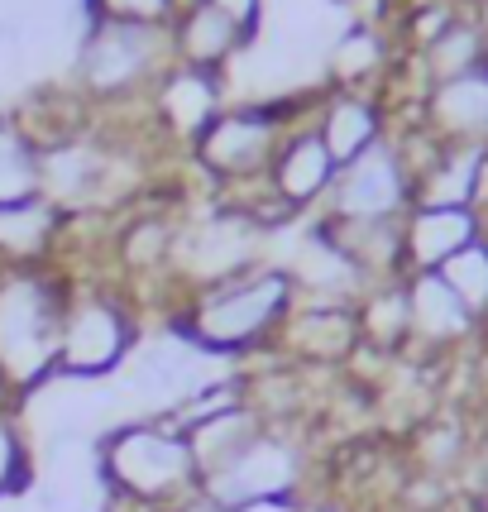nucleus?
<instances>
[{
  "label": "nucleus",
  "mask_w": 488,
  "mask_h": 512,
  "mask_svg": "<svg viewBox=\"0 0 488 512\" xmlns=\"http://www.w3.org/2000/svg\"><path fill=\"white\" fill-rule=\"evenodd\" d=\"M292 307H297L292 273L278 264H259L240 278L192 292L168 326L187 335L211 359H240L264 350L268 340H278Z\"/></svg>",
  "instance_id": "1"
},
{
  "label": "nucleus",
  "mask_w": 488,
  "mask_h": 512,
  "mask_svg": "<svg viewBox=\"0 0 488 512\" xmlns=\"http://www.w3.org/2000/svg\"><path fill=\"white\" fill-rule=\"evenodd\" d=\"M96 474L115 503L134 512H173L201 493L192 446L163 417H134L96 441Z\"/></svg>",
  "instance_id": "2"
},
{
  "label": "nucleus",
  "mask_w": 488,
  "mask_h": 512,
  "mask_svg": "<svg viewBox=\"0 0 488 512\" xmlns=\"http://www.w3.org/2000/svg\"><path fill=\"white\" fill-rule=\"evenodd\" d=\"M67 288L53 268H5L0 273V379L20 398L58 374Z\"/></svg>",
  "instance_id": "3"
},
{
  "label": "nucleus",
  "mask_w": 488,
  "mask_h": 512,
  "mask_svg": "<svg viewBox=\"0 0 488 512\" xmlns=\"http://www.w3.org/2000/svg\"><path fill=\"white\" fill-rule=\"evenodd\" d=\"M178 63L173 34L158 24H120L91 20L77 39V63H72V87L87 101H130L149 96L154 82Z\"/></svg>",
  "instance_id": "4"
},
{
  "label": "nucleus",
  "mask_w": 488,
  "mask_h": 512,
  "mask_svg": "<svg viewBox=\"0 0 488 512\" xmlns=\"http://www.w3.org/2000/svg\"><path fill=\"white\" fill-rule=\"evenodd\" d=\"M297 120H307L297 101H268V96L264 101H230L211 120V130L192 144V163L225 192L264 182Z\"/></svg>",
  "instance_id": "5"
},
{
  "label": "nucleus",
  "mask_w": 488,
  "mask_h": 512,
  "mask_svg": "<svg viewBox=\"0 0 488 512\" xmlns=\"http://www.w3.org/2000/svg\"><path fill=\"white\" fill-rule=\"evenodd\" d=\"M139 345L134 307L115 288H82L67 297L63 340H58V374L77 383L111 379Z\"/></svg>",
  "instance_id": "6"
},
{
  "label": "nucleus",
  "mask_w": 488,
  "mask_h": 512,
  "mask_svg": "<svg viewBox=\"0 0 488 512\" xmlns=\"http://www.w3.org/2000/svg\"><path fill=\"white\" fill-rule=\"evenodd\" d=\"M417 201V178L412 163L402 154V144L393 139V130L378 139L374 149H364L355 163H345L335 173V187L326 206L316 216L326 221H402Z\"/></svg>",
  "instance_id": "7"
},
{
  "label": "nucleus",
  "mask_w": 488,
  "mask_h": 512,
  "mask_svg": "<svg viewBox=\"0 0 488 512\" xmlns=\"http://www.w3.org/2000/svg\"><path fill=\"white\" fill-rule=\"evenodd\" d=\"M302 479H307V450L283 426H264L221 474L201 479V498L235 512L259 498H302Z\"/></svg>",
  "instance_id": "8"
},
{
  "label": "nucleus",
  "mask_w": 488,
  "mask_h": 512,
  "mask_svg": "<svg viewBox=\"0 0 488 512\" xmlns=\"http://www.w3.org/2000/svg\"><path fill=\"white\" fill-rule=\"evenodd\" d=\"M221 111H225V72L173 63L149 91V125H154V134H163L168 144H182V149H192Z\"/></svg>",
  "instance_id": "9"
},
{
  "label": "nucleus",
  "mask_w": 488,
  "mask_h": 512,
  "mask_svg": "<svg viewBox=\"0 0 488 512\" xmlns=\"http://www.w3.org/2000/svg\"><path fill=\"white\" fill-rule=\"evenodd\" d=\"M412 120L441 149H488V67L426 87Z\"/></svg>",
  "instance_id": "10"
},
{
  "label": "nucleus",
  "mask_w": 488,
  "mask_h": 512,
  "mask_svg": "<svg viewBox=\"0 0 488 512\" xmlns=\"http://www.w3.org/2000/svg\"><path fill=\"white\" fill-rule=\"evenodd\" d=\"M311 125L321 134L326 154L335 158V168L355 163L364 149H374L383 134L393 130V115L383 106L378 91H355V87H326L316 101Z\"/></svg>",
  "instance_id": "11"
},
{
  "label": "nucleus",
  "mask_w": 488,
  "mask_h": 512,
  "mask_svg": "<svg viewBox=\"0 0 488 512\" xmlns=\"http://www.w3.org/2000/svg\"><path fill=\"white\" fill-rule=\"evenodd\" d=\"M335 158L326 154V144H321V134L311 120H297L283 139V149L273 158V168H268V187H273V197L288 206L292 216H302V211H321L326 197H331L335 187Z\"/></svg>",
  "instance_id": "12"
},
{
  "label": "nucleus",
  "mask_w": 488,
  "mask_h": 512,
  "mask_svg": "<svg viewBox=\"0 0 488 512\" xmlns=\"http://www.w3.org/2000/svg\"><path fill=\"white\" fill-rule=\"evenodd\" d=\"M479 235L484 225L474 206H412L402 216V264L407 273H436Z\"/></svg>",
  "instance_id": "13"
},
{
  "label": "nucleus",
  "mask_w": 488,
  "mask_h": 512,
  "mask_svg": "<svg viewBox=\"0 0 488 512\" xmlns=\"http://www.w3.org/2000/svg\"><path fill=\"white\" fill-rule=\"evenodd\" d=\"M407 316H412V345H422L426 355H441L465 345L479 331V321L465 302L450 292L441 273H407Z\"/></svg>",
  "instance_id": "14"
},
{
  "label": "nucleus",
  "mask_w": 488,
  "mask_h": 512,
  "mask_svg": "<svg viewBox=\"0 0 488 512\" xmlns=\"http://www.w3.org/2000/svg\"><path fill=\"white\" fill-rule=\"evenodd\" d=\"M278 345L307 364H340L359 350V316L340 302H297L278 331Z\"/></svg>",
  "instance_id": "15"
},
{
  "label": "nucleus",
  "mask_w": 488,
  "mask_h": 512,
  "mask_svg": "<svg viewBox=\"0 0 488 512\" xmlns=\"http://www.w3.org/2000/svg\"><path fill=\"white\" fill-rule=\"evenodd\" d=\"M168 34H173L178 63L206 67V72H225V77H230V67L240 63L244 48L254 44V39H244L240 29L225 20L221 10H211L206 0H182L178 20L168 24Z\"/></svg>",
  "instance_id": "16"
},
{
  "label": "nucleus",
  "mask_w": 488,
  "mask_h": 512,
  "mask_svg": "<svg viewBox=\"0 0 488 512\" xmlns=\"http://www.w3.org/2000/svg\"><path fill=\"white\" fill-rule=\"evenodd\" d=\"M63 235L67 216L48 197L0 206V273L5 268H44Z\"/></svg>",
  "instance_id": "17"
},
{
  "label": "nucleus",
  "mask_w": 488,
  "mask_h": 512,
  "mask_svg": "<svg viewBox=\"0 0 488 512\" xmlns=\"http://www.w3.org/2000/svg\"><path fill=\"white\" fill-rule=\"evenodd\" d=\"M488 58V34L474 24V15H455L431 44L417 48V72H422V91L450 77H465L474 67H484Z\"/></svg>",
  "instance_id": "18"
},
{
  "label": "nucleus",
  "mask_w": 488,
  "mask_h": 512,
  "mask_svg": "<svg viewBox=\"0 0 488 512\" xmlns=\"http://www.w3.org/2000/svg\"><path fill=\"white\" fill-rule=\"evenodd\" d=\"M264 417L244 402V407H230V412H221V417H206V422H197L192 431H182L187 436V446H192V460H197V474L201 479H211V474H221L235 455H240L259 431H264Z\"/></svg>",
  "instance_id": "19"
},
{
  "label": "nucleus",
  "mask_w": 488,
  "mask_h": 512,
  "mask_svg": "<svg viewBox=\"0 0 488 512\" xmlns=\"http://www.w3.org/2000/svg\"><path fill=\"white\" fill-rule=\"evenodd\" d=\"M484 154L488 149H436L417 168V201L412 206H474Z\"/></svg>",
  "instance_id": "20"
},
{
  "label": "nucleus",
  "mask_w": 488,
  "mask_h": 512,
  "mask_svg": "<svg viewBox=\"0 0 488 512\" xmlns=\"http://www.w3.org/2000/svg\"><path fill=\"white\" fill-rule=\"evenodd\" d=\"M388 72V44L374 24H350L331 48V87L374 91Z\"/></svg>",
  "instance_id": "21"
},
{
  "label": "nucleus",
  "mask_w": 488,
  "mask_h": 512,
  "mask_svg": "<svg viewBox=\"0 0 488 512\" xmlns=\"http://www.w3.org/2000/svg\"><path fill=\"white\" fill-rule=\"evenodd\" d=\"M39 197V139L20 111H0V206Z\"/></svg>",
  "instance_id": "22"
},
{
  "label": "nucleus",
  "mask_w": 488,
  "mask_h": 512,
  "mask_svg": "<svg viewBox=\"0 0 488 512\" xmlns=\"http://www.w3.org/2000/svg\"><path fill=\"white\" fill-rule=\"evenodd\" d=\"M436 273H441L445 283H450V292L474 312V321L484 326L488 321V235H479L474 245H465L455 259H445Z\"/></svg>",
  "instance_id": "23"
},
{
  "label": "nucleus",
  "mask_w": 488,
  "mask_h": 512,
  "mask_svg": "<svg viewBox=\"0 0 488 512\" xmlns=\"http://www.w3.org/2000/svg\"><path fill=\"white\" fill-rule=\"evenodd\" d=\"M29 484H34V460L24 446V431L15 426L10 412H0V498L24 493Z\"/></svg>",
  "instance_id": "24"
},
{
  "label": "nucleus",
  "mask_w": 488,
  "mask_h": 512,
  "mask_svg": "<svg viewBox=\"0 0 488 512\" xmlns=\"http://www.w3.org/2000/svg\"><path fill=\"white\" fill-rule=\"evenodd\" d=\"M206 5L221 10L244 39H259V29H264V0H206Z\"/></svg>",
  "instance_id": "25"
},
{
  "label": "nucleus",
  "mask_w": 488,
  "mask_h": 512,
  "mask_svg": "<svg viewBox=\"0 0 488 512\" xmlns=\"http://www.w3.org/2000/svg\"><path fill=\"white\" fill-rule=\"evenodd\" d=\"M24 39H29V20L24 15H0V44L5 48H24Z\"/></svg>",
  "instance_id": "26"
},
{
  "label": "nucleus",
  "mask_w": 488,
  "mask_h": 512,
  "mask_svg": "<svg viewBox=\"0 0 488 512\" xmlns=\"http://www.w3.org/2000/svg\"><path fill=\"white\" fill-rule=\"evenodd\" d=\"M235 512H302V498H259V503H244Z\"/></svg>",
  "instance_id": "27"
},
{
  "label": "nucleus",
  "mask_w": 488,
  "mask_h": 512,
  "mask_svg": "<svg viewBox=\"0 0 488 512\" xmlns=\"http://www.w3.org/2000/svg\"><path fill=\"white\" fill-rule=\"evenodd\" d=\"M173 512H225V508H216L211 498H201V493H197V498H187V503H178Z\"/></svg>",
  "instance_id": "28"
},
{
  "label": "nucleus",
  "mask_w": 488,
  "mask_h": 512,
  "mask_svg": "<svg viewBox=\"0 0 488 512\" xmlns=\"http://www.w3.org/2000/svg\"><path fill=\"white\" fill-rule=\"evenodd\" d=\"M469 15H474V24L488 34V0H474V5H469Z\"/></svg>",
  "instance_id": "29"
},
{
  "label": "nucleus",
  "mask_w": 488,
  "mask_h": 512,
  "mask_svg": "<svg viewBox=\"0 0 488 512\" xmlns=\"http://www.w3.org/2000/svg\"><path fill=\"white\" fill-rule=\"evenodd\" d=\"M302 512H340V508H331V503H307V498H302Z\"/></svg>",
  "instance_id": "30"
},
{
  "label": "nucleus",
  "mask_w": 488,
  "mask_h": 512,
  "mask_svg": "<svg viewBox=\"0 0 488 512\" xmlns=\"http://www.w3.org/2000/svg\"><path fill=\"white\" fill-rule=\"evenodd\" d=\"M479 489H484V498H488V460H484V479H479Z\"/></svg>",
  "instance_id": "31"
},
{
  "label": "nucleus",
  "mask_w": 488,
  "mask_h": 512,
  "mask_svg": "<svg viewBox=\"0 0 488 512\" xmlns=\"http://www.w3.org/2000/svg\"><path fill=\"white\" fill-rule=\"evenodd\" d=\"M484 67H488V58H484Z\"/></svg>",
  "instance_id": "32"
}]
</instances>
